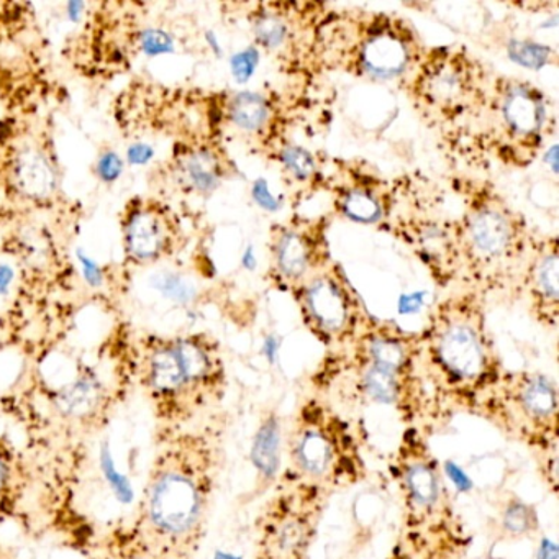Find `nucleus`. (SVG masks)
<instances>
[{
    "mask_svg": "<svg viewBox=\"0 0 559 559\" xmlns=\"http://www.w3.org/2000/svg\"><path fill=\"white\" fill-rule=\"evenodd\" d=\"M230 64L235 80L238 83H247L260 64V50L257 47H248L247 50L234 55Z\"/></svg>",
    "mask_w": 559,
    "mask_h": 559,
    "instance_id": "nucleus-32",
    "label": "nucleus"
},
{
    "mask_svg": "<svg viewBox=\"0 0 559 559\" xmlns=\"http://www.w3.org/2000/svg\"><path fill=\"white\" fill-rule=\"evenodd\" d=\"M520 294L543 329L556 330L559 320L558 238L535 240L519 280Z\"/></svg>",
    "mask_w": 559,
    "mask_h": 559,
    "instance_id": "nucleus-20",
    "label": "nucleus"
},
{
    "mask_svg": "<svg viewBox=\"0 0 559 559\" xmlns=\"http://www.w3.org/2000/svg\"><path fill=\"white\" fill-rule=\"evenodd\" d=\"M330 497L316 487L280 477L258 515L251 559H310Z\"/></svg>",
    "mask_w": 559,
    "mask_h": 559,
    "instance_id": "nucleus-13",
    "label": "nucleus"
},
{
    "mask_svg": "<svg viewBox=\"0 0 559 559\" xmlns=\"http://www.w3.org/2000/svg\"><path fill=\"white\" fill-rule=\"evenodd\" d=\"M155 148L150 143H132L127 148V162L135 166L146 165L155 156Z\"/></svg>",
    "mask_w": 559,
    "mask_h": 559,
    "instance_id": "nucleus-35",
    "label": "nucleus"
},
{
    "mask_svg": "<svg viewBox=\"0 0 559 559\" xmlns=\"http://www.w3.org/2000/svg\"><path fill=\"white\" fill-rule=\"evenodd\" d=\"M401 497V533L414 559H464L473 538L427 435L405 428L391 456Z\"/></svg>",
    "mask_w": 559,
    "mask_h": 559,
    "instance_id": "nucleus-6",
    "label": "nucleus"
},
{
    "mask_svg": "<svg viewBox=\"0 0 559 559\" xmlns=\"http://www.w3.org/2000/svg\"><path fill=\"white\" fill-rule=\"evenodd\" d=\"M556 155H558V146H556V143H552L545 155L546 162H548L549 166H551L552 173H558V166H556Z\"/></svg>",
    "mask_w": 559,
    "mask_h": 559,
    "instance_id": "nucleus-39",
    "label": "nucleus"
},
{
    "mask_svg": "<svg viewBox=\"0 0 559 559\" xmlns=\"http://www.w3.org/2000/svg\"><path fill=\"white\" fill-rule=\"evenodd\" d=\"M163 178L189 198H211L230 178L231 163L215 140L178 142L163 163Z\"/></svg>",
    "mask_w": 559,
    "mask_h": 559,
    "instance_id": "nucleus-17",
    "label": "nucleus"
},
{
    "mask_svg": "<svg viewBox=\"0 0 559 559\" xmlns=\"http://www.w3.org/2000/svg\"><path fill=\"white\" fill-rule=\"evenodd\" d=\"M217 119L231 127L234 132L261 143L276 142L274 132L281 122L276 104L263 93L254 91H240L225 96L218 103Z\"/></svg>",
    "mask_w": 559,
    "mask_h": 559,
    "instance_id": "nucleus-22",
    "label": "nucleus"
},
{
    "mask_svg": "<svg viewBox=\"0 0 559 559\" xmlns=\"http://www.w3.org/2000/svg\"><path fill=\"white\" fill-rule=\"evenodd\" d=\"M480 123L496 155L522 168L542 152L555 127V116L548 96L538 86L497 76Z\"/></svg>",
    "mask_w": 559,
    "mask_h": 559,
    "instance_id": "nucleus-12",
    "label": "nucleus"
},
{
    "mask_svg": "<svg viewBox=\"0 0 559 559\" xmlns=\"http://www.w3.org/2000/svg\"><path fill=\"white\" fill-rule=\"evenodd\" d=\"M123 159L119 153L114 152L112 148H107L103 155H99L96 163L97 178L103 182H114L122 175Z\"/></svg>",
    "mask_w": 559,
    "mask_h": 559,
    "instance_id": "nucleus-33",
    "label": "nucleus"
},
{
    "mask_svg": "<svg viewBox=\"0 0 559 559\" xmlns=\"http://www.w3.org/2000/svg\"><path fill=\"white\" fill-rule=\"evenodd\" d=\"M394 231L427 264L435 280L448 284L460 276L456 221L438 217H415L392 222Z\"/></svg>",
    "mask_w": 559,
    "mask_h": 559,
    "instance_id": "nucleus-19",
    "label": "nucleus"
},
{
    "mask_svg": "<svg viewBox=\"0 0 559 559\" xmlns=\"http://www.w3.org/2000/svg\"><path fill=\"white\" fill-rule=\"evenodd\" d=\"M274 156H276V162L280 163L283 171L294 182L309 185V182L316 181L317 176H319L317 159L304 146L283 143V145H277Z\"/></svg>",
    "mask_w": 559,
    "mask_h": 559,
    "instance_id": "nucleus-28",
    "label": "nucleus"
},
{
    "mask_svg": "<svg viewBox=\"0 0 559 559\" xmlns=\"http://www.w3.org/2000/svg\"><path fill=\"white\" fill-rule=\"evenodd\" d=\"M120 241L127 263L155 266L185 248L186 231L175 209L159 195H135L119 218Z\"/></svg>",
    "mask_w": 559,
    "mask_h": 559,
    "instance_id": "nucleus-15",
    "label": "nucleus"
},
{
    "mask_svg": "<svg viewBox=\"0 0 559 559\" xmlns=\"http://www.w3.org/2000/svg\"><path fill=\"white\" fill-rule=\"evenodd\" d=\"M231 415L224 407L173 431L153 433L152 463L133 525L169 559H198L227 463Z\"/></svg>",
    "mask_w": 559,
    "mask_h": 559,
    "instance_id": "nucleus-2",
    "label": "nucleus"
},
{
    "mask_svg": "<svg viewBox=\"0 0 559 559\" xmlns=\"http://www.w3.org/2000/svg\"><path fill=\"white\" fill-rule=\"evenodd\" d=\"M284 430L280 412L274 407L261 414L253 443V464L257 469V489L253 497L274 489L283 471Z\"/></svg>",
    "mask_w": 559,
    "mask_h": 559,
    "instance_id": "nucleus-27",
    "label": "nucleus"
},
{
    "mask_svg": "<svg viewBox=\"0 0 559 559\" xmlns=\"http://www.w3.org/2000/svg\"><path fill=\"white\" fill-rule=\"evenodd\" d=\"M0 559H19L17 555H15L14 551H12V548H9L8 545H4V543L0 542Z\"/></svg>",
    "mask_w": 559,
    "mask_h": 559,
    "instance_id": "nucleus-40",
    "label": "nucleus"
},
{
    "mask_svg": "<svg viewBox=\"0 0 559 559\" xmlns=\"http://www.w3.org/2000/svg\"><path fill=\"white\" fill-rule=\"evenodd\" d=\"M539 533L538 510L513 490L506 489L496 497L487 522V535L496 543H516L533 539Z\"/></svg>",
    "mask_w": 559,
    "mask_h": 559,
    "instance_id": "nucleus-26",
    "label": "nucleus"
},
{
    "mask_svg": "<svg viewBox=\"0 0 559 559\" xmlns=\"http://www.w3.org/2000/svg\"><path fill=\"white\" fill-rule=\"evenodd\" d=\"M325 67L371 81L408 80L427 53L417 32L395 15L359 12L320 21L312 50Z\"/></svg>",
    "mask_w": 559,
    "mask_h": 559,
    "instance_id": "nucleus-9",
    "label": "nucleus"
},
{
    "mask_svg": "<svg viewBox=\"0 0 559 559\" xmlns=\"http://www.w3.org/2000/svg\"><path fill=\"white\" fill-rule=\"evenodd\" d=\"M385 559H414L412 558L411 552L407 551V548H405L404 543L401 542V539H395L394 545H392V548L389 549L388 556H385Z\"/></svg>",
    "mask_w": 559,
    "mask_h": 559,
    "instance_id": "nucleus-37",
    "label": "nucleus"
},
{
    "mask_svg": "<svg viewBox=\"0 0 559 559\" xmlns=\"http://www.w3.org/2000/svg\"><path fill=\"white\" fill-rule=\"evenodd\" d=\"M417 336L421 372L450 415L473 414L506 372L487 323L484 296L477 290H460L440 300Z\"/></svg>",
    "mask_w": 559,
    "mask_h": 559,
    "instance_id": "nucleus-5",
    "label": "nucleus"
},
{
    "mask_svg": "<svg viewBox=\"0 0 559 559\" xmlns=\"http://www.w3.org/2000/svg\"><path fill=\"white\" fill-rule=\"evenodd\" d=\"M251 194H253L254 202L266 212H276L281 207V202L271 194L266 179H258L251 189Z\"/></svg>",
    "mask_w": 559,
    "mask_h": 559,
    "instance_id": "nucleus-34",
    "label": "nucleus"
},
{
    "mask_svg": "<svg viewBox=\"0 0 559 559\" xmlns=\"http://www.w3.org/2000/svg\"><path fill=\"white\" fill-rule=\"evenodd\" d=\"M281 479L306 484L333 496L365 483L368 463L358 431L342 408L307 394L284 428Z\"/></svg>",
    "mask_w": 559,
    "mask_h": 559,
    "instance_id": "nucleus-7",
    "label": "nucleus"
},
{
    "mask_svg": "<svg viewBox=\"0 0 559 559\" xmlns=\"http://www.w3.org/2000/svg\"><path fill=\"white\" fill-rule=\"evenodd\" d=\"M133 336H116L93 358L32 353L0 394V414L17 428L37 479L38 535L81 555L96 533L81 507L91 451L136 391Z\"/></svg>",
    "mask_w": 559,
    "mask_h": 559,
    "instance_id": "nucleus-1",
    "label": "nucleus"
},
{
    "mask_svg": "<svg viewBox=\"0 0 559 559\" xmlns=\"http://www.w3.org/2000/svg\"><path fill=\"white\" fill-rule=\"evenodd\" d=\"M473 415L532 454L559 448L558 384L545 372L506 369L477 402Z\"/></svg>",
    "mask_w": 559,
    "mask_h": 559,
    "instance_id": "nucleus-11",
    "label": "nucleus"
},
{
    "mask_svg": "<svg viewBox=\"0 0 559 559\" xmlns=\"http://www.w3.org/2000/svg\"><path fill=\"white\" fill-rule=\"evenodd\" d=\"M333 204L346 221L359 225L384 224L394 209V194L378 176L358 168L336 173V181L330 182Z\"/></svg>",
    "mask_w": 559,
    "mask_h": 559,
    "instance_id": "nucleus-21",
    "label": "nucleus"
},
{
    "mask_svg": "<svg viewBox=\"0 0 559 559\" xmlns=\"http://www.w3.org/2000/svg\"><path fill=\"white\" fill-rule=\"evenodd\" d=\"M326 218L294 217L270 230V277L280 290L293 294L300 284L332 263Z\"/></svg>",
    "mask_w": 559,
    "mask_h": 559,
    "instance_id": "nucleus-16",
    "label": "nucleus"
},
{
    "mask_svg": "<svg viewBox=\"0 0 559 559\" xmlns=\"http://www.w3.org/2000/svg\"><path fill=\"white\" fill-rule=\"evenodd\" d=\"M11 175L12 186L31 201H50L60 188L55 159L38 145H25L15 152Z\"/></svg>",
    "mask_w": 559,
    "mask_h": 559,
    "instance_id": "nucleus-25",
    "label": "nucleus"
},
{
    "mask_svg": "<svg viewBox=\"0 0 559 559\" xmlns=\"http://www.w3.org/2000/svg\"><path fill=\"white\" fill-rule=\"evenodd\" d=\"M31 15V5L17 2H0V44L11 37H17L25 31Z\"/></svg>",
    "mask_w": 559,
    "mask_h": 559,
    "instance_id": "nucleus-30",
    "label": "nucleus"
},
{
    "mask_svg": "<svg viewBox=\"0 0 559 559\" xmlns=\"http://www.w3.org/2000/svg\"><path fill=\"white\" fill-rule=\"evenodd\" d=\"M37 479L21 441L0 433V523L17 526L25 535L37 536L35 516Z\"/></svg>",
    "mask_w": 559,
    "mask_h": 559,
    "instance_id": "nucleus-18",
    "label": "nucleus"
},
{
    "mask_svg": "<svg viewBox=\"0 0 559 559\" xmlns=\"http://www.w3.org/2000/svg\"><path fill=\"white\" fill-rule=\"evenodd\" d=\"M507 50H509L510 60L530 71H539L548 64H556V58H558L556 50L548 45L533 40H512Z\"/></svg>",
    "mask_w": 559,
    "mask_h": 559,
    "instance_id": "nucleus-29",
    "label": "nucleus"
},
{
    "mask_svg": "<svg viewBox=\"0 0 559 559\" xmlns=\"http://www.w3.org/2000/svg\"><path fill=\"white\" fill-rule=\"evenodd\" d=\"M248 15L250 31L257 41L258 50L267 53L289 50L300 40L304 31V15L309 14L313 4H257Z\"/></svg>",
    "mask_w": 559,
    "mask_h": 559,
    "instance_id": "nucleus-23",
    "label": "nucleus"
},
{
    "mask_svg": "<svg viewBox=\"0 0 559 559\" xmlns=\"http://www.w3.org/2000/svg\"><path fill=\"white\" fill-rule=\"evenodd\" d=\"M425 297L427 293L425 290H417V293L404 294L399 299V312L402 316H412V313L418 312L424 307Z\"/></svg>",
    "mask_w": 559,
    "mask_h": 559,
    "instance_id": "nucleus-36",
    "label": "nucleus"
},
{
    "mask_svg": "<svg viewBox=\"0 0 559 559\" xmlns=\"http://www.w3.org/2000/svg\"><path fill=\"white\" fill-rule=\"evenodd\" d=\"M493 78L463 48L427 50L407 80L408 96L424 119L438 127L471 126L483 119Z\"/></svg>",
    "mask_w": 559,
    "mask_h": 559,
    "instance_id": "nucleus-10",
    "label": "nucleus"
},
{
    "mask_svg": "<svg viewBox=\"0 0 559 559\" xmlns=\"http://www.w3.org/2000/svg\"><path fill=\"white\" fill-rule=\"evenodd\" d=\"M460 274L486 296L519 283L535 238L528 224L496 189L474 186L456 221Z\"/></svg>",
    "mask_w": 559,
    "mask_h": 559,
    "instance_id": "nucleus-8",
    "label": "nucleus"
},
{
    "mask_svg": "<svg viewBox=\"0 0 559 559\" xmlns=\"http://www.w3.org/2000/svg\"><path fill=\"white\" fill-rule=\"evenodd\" d=\"M257 261L253 247H248L245 250L243 258H241V264H243L245 270L253 271L257 267Z\"/></svg>",
    "mask_w": 559,
    "mask_h": 559,
    "instance_id": "nucleus-38",
    "label": "nucleus"
},
{
    "mask_svg": "<svg viewBox=\"0 0 559 559\" xmlns=\"http://www.w3.org/2000/svg\"><path fill=\"white\" fill-rule=\"evenodd\" d=\"M135 384L152 412L155 431L181 430L224 407L227 362L207 332L133 336Z\"/></svg>",
    "mask_w": 559,
    "mask_h": 559,
    "instance_id": "nucleus-4",
    "label": "nucleus"
},
{
    "mask_svg": "<svg viewBox=\"0 0 559 559\" xmlns=\"http://www.w3.org/2000/svg\"><path fill=\"white\" fill-rule=\"evenodd\" d=\"M536 463V471H538L539 479L545 484L549 493L558 497V466H559V448H551V450L539 451V453L532 454Z\"/></svg>",
    "mask_w": 559,
    "mask_h": 559,
    "instance_id": "nucleus-31",
    "label": "nucleus"
},
{
    "mask_svg": "<svg viewBox=\"0 0 559 559\" xmlns=\"http://www.w3.org/2000/svg\"><path fill=\"white\" fill-rule=\"evenodd\" d=\"M86 559H169L155 548L130 519L97 526L84 551Z\"/></svg>",
    "mask_w": 559,
    "mask_h": 559,
    "instance_id": "nucleus-24",
    "label": "nucleus"
},
{
    "mask_svg": "<svg viewBox=\"0 0 559 559\" xmlns=\"http://www.w3.org/2000/svg\"><path fill=\"white\" fill-rule=\"evenodd\" d=\"M310 392L338 408H391L405 428L428 438L451 417L421 372L417 333L372 317L352 343L326 352Z\"/></svg>",
    "mask_w": 559,
    "mask_h": 559,
    "instance_id": "nucleus-3",
    "label": "nucleus"
},
{
    "mask_svg": "<svg viewBox=\"0 0 559 559\" xmlns=\"http://www.w3.org/2000/svg\"><path fill=\"white\" fill-rule=\"evenodd\" d=\"M293 297L304 325L326 352L352 343L371 317L345 271L333 261L300 284Z\"/></svg>",
    "mask_w": 559,
    "mask_h": 559,
    "instance_id": "nucleus-14",
    "label": "nucleus"
}]
</instances>
